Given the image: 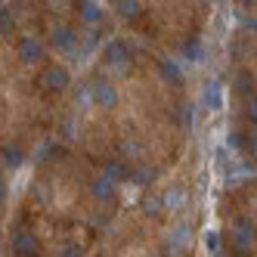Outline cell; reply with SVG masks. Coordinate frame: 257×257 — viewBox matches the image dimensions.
<instances>
[{
	"label": "cell",
	"mask_w": 257,
	"mask_h": 257,
	"mask_svg": "<svg viewBox=\"0 0 257 257\" xmlns=\"http://www.w3.org/2000/svg\"><path fill=\"white\" fill-rule=\"evenodd\" d=\"M235 242H238V248H248V245L254 242L251 223H245V220H238V232H235Z\"/></svg>",
	"instance_id": "cell-3"
},
{
	"label": "cell",
	"mask_w": 257,
	"mask_h": 257,
	"mask_svg": "<svg viewBox=\"0 0 257 257\" xmlns=\"http://www.w3.org/2000/svg\"><path fill=\"white\" fill-rule=\"evenodd\" d=\"M96 99H99L102 105H115V102H118V93H115V90L108 87V84L99 81V84H96Z\"/></svg>",
	"instance_id": "cell-2"
},
{
	"label": "cell",
	"mask_w": 257,
	"mask_h": 257,
	"mask_svg": "<svg viewBox=\"0 0 257 257\" xmlns=\"http://www.w3.org/2000/svg\"><path fill=\"white\" fill-rule=\"evenodd\" d=\"M96 195L108 198V195H112V183H108V180H99V183H96Z\"/></svg>",
	"instance_id": "cell-5"
},
{
	"label": "cell",
	"mask_w": 257,
	"mask_h": 257,
	"mask_svg": "<svg viewBox=\"0 0 257 257\" xmlns=\"http://www.w3.org/2000/svg\"><path fill=\"white\" fill-rule=\"evenodd\" d=\"M251 152H254V155H257V137H254V140H251Z\"/></svg>",
	"instance_id": "cell-10"
},
{
	"label": "cell",
	"mask_w": 257,
	"mask_h": 257,
	"mask_svg": "<svg viewBox=\"0 0 257 257\" xmlns=\"http://www.w3.org/2000/svg\"><path fill=\"white\" fill-rule=\"evenodd\" d=\"M217 245H220L217 232H208V248H211V254H217Z\"/></svg>",
	"instance_id": "cell-6"
},
{
	"label": "cell",
	"mask_w": 257,
	"mask_h": 257,
	"mask_svg": "<svg viewBox=\"0 0 257 257\" xmlns=\"http://www.w3.org/2000/svg\"><path fill=\"white\" fill-rule=\"evenodd\" d=\"M248 115H251V121H257V99L251 102V108H248Z\"/></svg>",
	"instance_id": "cell-9"
},
{
	"label": "cell",
	"mask_w": 257,
	"mask_h": 257,
	"mask_svg": "<svg viewBox=\"0 0 257 257\" xmlns=\"http://www.w3.org/2000/svg\"><path fill=\"white\" fill-rule=\"evenodd\" d=\"M164 201H168V208H183V201H186V192H183V189H171L168 195H164Z\"/></svg>",
	"instance_id": "cell-4"
},
{
	"label": "cell",
	"mask_w": 257,
	"mask_h": 257,
	"mask_svg": "<svg viewBox=\"0 0 257 257\" xmlns=\"http://www.w3.org/2000/svg\"><path fill=\"white\" fill-rule=\"evenodd\" d=\"M121 13H124V16H137V4H124Z\"/></svg>",
	"instance_id": "cell-8"
},
{
	"label": "cell",
	"mask_w": 257,
	"mask_h": 257,
	"mask_svg": "<svg viewBox=\"0 0 257 257\" xmlns=\"http://www.w3.org/2000/svg\"><path fill=\"white\" fill-rule=\"evenodd\" d=\"M164 75H168V78H180V68L171 65V62H164Z\"/></svg>",
	"instance_id": "cell-7"
},
{
	"label": "cell",
	"mask_w": 257,
	"mask_h": 257,
	"mask_svg": "<svg viewBox=\"0 0 257 257\" xmlns=\"http://www.w3.org/2000/svg\"><path fill=\"white\" fill-rule=\"evenodd\" d=\"M201 96H205V105H208V108H220V105H223V90H220L217 81H208V84H205V93H201Z\"/></svg>",
	"instance_id": "cell-1"
}]
</instances>
